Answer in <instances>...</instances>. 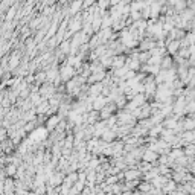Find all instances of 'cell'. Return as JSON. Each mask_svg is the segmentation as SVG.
<instances>
[{"label": "cell", "mask_w": 195, "mask_h": 195, "mask_svg": "<svg viewBox=\"0 0 195 195\" xmlns=\"http://www.w3.org/2000/svg\"><path fill=\"white\" fill-rule=\"evenodd\" d=\"M73 76H75V67H73V66L67 64V66H64V67L61 69L60 78L63 79V81H69V79H72Z\"/></svg>", "instance_id": "cell-1"}, {"label": "cell", "mask_w": 195, "mask_h": 195, "mask_svg": "<svg viewBox=\"0 0 195 195\" xmlns=\"http://www.w3.org/2000/svg\"><path fill=\"white\" fill-rule=\"evenodd\" d=\"M105 104H107V99H104L102 96H95L93 102H92V108L93 110H101Z\"/></svg>", "instance_id": "cell-2"}, {"label": "cell", "mask_w": 195, "mask_h": 195, "mask_svg": "<svg viewBox=\"0 0 195 195\" xmlns=\"http://www.w3.org/2000/svg\"><path fill=\"white\" fill-rule=\"evenodd\" d=\"M157 158H158V156L154 150H148L146 153H143V162L145 163H154Z\"/></svg>", "instance_id": "cell-3"}, {"label": "cell", "mask_w": 195, "mask_h": 195, "mask_svg": "<svg viewBox=\"0 0 195 195\" xmlns=\"http://www.w3.org/2000/svg\"><path fill=\"white\" fill-rule=\"evenodd\" d=\"M41 95H43L44 98H50V96L53 95V85H52V84H46V85L41 88Z\"/></svg>", "instance_id": "cell-4"}, {"label": "cell", "mask_w": 195, "mask_h": 195, "mask_svg": "<svg viewBox=\"0 0 195 195\" xmlns=\"http://www.w3.org/2000/svg\"><path fill=\"white\" fill-rule=\"evenodd\" d=\"M101 92H102V84H101V82L95 84V85L90 88V95H92V96H98Z\"/></svg>", "instance_id": "cell-5"}, {"label": "cell", "mask_w": 195, "mask_h": 195, "mask_svg": "<svg viewBox=\"0 0 195 195\" xmlns=\"http://www.w3.org/2000/svg\"><path fill=\"white\" fill-rule=\"evenodd\" d=\"M58 120H60V117L58 116L50 117V119L47 120V130H52L53 127H57V125H58Z\"/></svg>", "instance_id": "cell-6"}, {"label": "cell", "mask_w": 195, "mask_h": 195, "mask_svg": "<svg viewBox=\"0 0 195 195\" xmlns=\"http://www.w3.org/2000/svg\"><path fill=\"white\" fill-rule=\"evenodd\" d=\"M61 181H63V177H61V174H55L53 177H50V185H53V186L60 185Z\"/></svg>", "instance_id": "cell-7"}, {"label": "cell", "mask_w": 195, "mask_h": 195, "mask_svg": "<svg viewBox=\"0 0 195 195\" xmlns=\"http://www.w3.org/2000/svg\"><path fill=\"white\" fill-rule=\"evenodd\" d=\"M139 174H140L139 171H128V172H125V178H127V180H133V178H136Z\"/></svg>", "instance_id": "cell-8"}, {"label": "cell", "mask_w": 195, "mask_h": 195, "mask_svg": "<svg viewBox=\"0 0 195 195\" xmlns=\"http://www.w3.org/2000/svg\"><path fill=\"white\" fill-rule=\"evenodd\" d=\"M17 66H18V57L11 58V61H9V67H11V69H14V67H17Z\"/></svg>", "instance_id": "cell-9"}, {"label": "cell", "mask_w": 195, "mask_h": 195, "mask_svg": "<svg viewBox=\"0 0 195 195\" xmlns=\"http://www.w3.org/2000/svg\"><path fill=\"white\" fill-rule=\"evenodd\" d=\"M6 169H8V171H6V172H8V174H9V175H14V174H15V172H17V166H15V165H11V166H8V168H6Z\"/></svg>", "instance_id": "cell-10"}, {"label": "cell", "mask_w": 195, "mask_h": 195, "mask_svg": "<svg viewBox=\"0 0 195 195\" xmlns=\"http://www.w3.org/2000/svg\"><path fill=\"white\" fill-rule=\"evenodd\" d=\"M107 5H110V0H99V6H101L102 9H104Z\"/></svg>", "instance_id": "cell-11"}, {"label": "cell", "mask_w": 195, "mask_h": 195, "mask_svg": "<svg viewBox=\"0 0 195 195\" xmlns=\"http://www.w3.org/2000/svg\"><path fill=\"white\" fill-rule=\"evenodd\" d=\"M93 2H95V0H85V2H84V6H88V5H92Z\"/></svg>", "instance_id": "cell-12"}]
</instances>
